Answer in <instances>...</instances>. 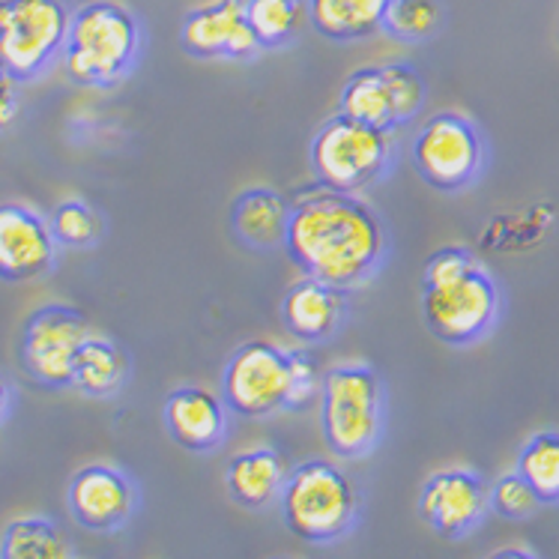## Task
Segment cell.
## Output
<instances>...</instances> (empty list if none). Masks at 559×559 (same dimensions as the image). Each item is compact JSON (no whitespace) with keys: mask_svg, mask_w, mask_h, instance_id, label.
<instances>
[{"mask_svg":"<svg viewBox=\"0 0 559 559\" xmlns=\"http://www.w3.org/2000/svg\"><path fill=\"white\" fill-rule=\"evenodd\" d=\"M285 251L302 275L354 290L374 282L383 270L392 237L383 216L362 194L318 186L294 204Z\"/></svg>","mask_w":559,"mask_h":559,"instance_id":"1","label":"cell"},{"mask_svg":"<svg viewBox=\"0 0 559 559\" xmlns=\"http://www.w3.org/2000/svg\"><path fill=\"white\" fill-rule=\"evenodd\" d=\"M320 435L342 461H359L383 443L389 392L383 374L368 362L326 368L320 389Z\"/></svg>","mask_w":559,"mask_h":559,"instance_id":"2","label":"cell"},{"mask_svg":"<svg viewBox=\"0 0 559 559\" xmlns=\"http://www.w3.org/2000/svg\"><path fill=\"white\" fill-rule=\"evenodd\" d=\"M144 27L138 15L117 0H91L72 12L63 72L81 87H115L138 67Z\"/></svg>","mask_w":559,"mask_h":559,"instance_id":"3","label":"cell"},{"mask_svg":"<svg viewBox=\"0 0 559 559\" xmlns=\"http://www.w3.org/2000/svg\"><path fill=\"white\" fill-rule=\"evenodd\" d=\"M285 526L309 545H335L356 530L362 518V491L335 461L311 457L290 467L278 497Z\"/></svg>","mask_w":559,"mask_h":559,"instance_id":"4","label":"cell"},{"mask_svg":"<svg viewBox=\"0 0 559 559\" xmlns=\"http://www.w3.org/2000/svg\"><path fill=\"white\" fill-rule=\"evenodd\" d=\"M309 159L318 186L332 192L362 194L383 183L395 168V129L332 115L311 138Z\"/></svg>","mask_w":559,"mask_h":559,"instance_id":"5","label":"cell"},{"mask_svg":"<svg viewBox=\"0 0 559 559\" xmlns=\"http://www.w3.org/2000/svg\"><path fill=\"white\" fill-rule=\"evenodd\" d=\"M488 162H491L488 138L473 117L461 111H437L413 135V171L435 192H467L485 177Z\"/></svg>","mask_w":559,"mask_h":559,"instance_id":"6","label":"cell"},{"mask_svg":"<svg viewBox=\"0 0 559 559\" xmlns=\"http://www.w3.org/2000/svg\"><path fill=\"white\" fill-rule=\"evenodd\" d=\"M502 318V290L481 263L440 285L423 287V320L437 342L473 347L485 342Z\"/></svg>","mask_w":559,"mask_h":559,"instance_id":"7","label":"cell"},{"mask_svg":"<svg viewBox=\"0 0 559 559\" xmlns=\"http://www.w3.org/2000/svg\"><path fill=\"white\" fill-rule=\"evenodd\" d=\"M72 10L63 0H0V63L34 81L67 48Z\"/></svg>","mask_w":559,"mask_h":559,"instance_id":"8","label":"cell"},{"mask_svg":"<svg viewBox=\"0 0 559 559\" xmlns=\"http://www.w3.org/2000/svg\"><path fill=\"white\" fill-rule=\"evenodd\" d=\"M222 401L240 419H270L290 404V350L273 342L240 344L222 371Z\"/></svg>","mask_w":559,"mask_h":559,"instance_id":"9","label":"cell"},{"mask_svg":"<svg viewBox=\"0 0 559 559\" xmlns=\"http://www.w3.org/2000/svg\"><path fill=\"white\" fill-rule=\"evenodd\" d=\"M91 323L72 306L51 302L36 309L24 320L22 332V366L46 389H69L72 386V366L79 347L87 342Z\"/></svg>","mask_w":559,"mask_h":559,"instance_id":"10","label":"cell"},{"mask_svg":"<svg viewBox=\"0 0 559 559\" xmlns=\"http://www.w3.org/2000/svg\"><path fill=\"white\" fill-rule=\"evenodd\" d=\"M419 518L445 542L473 536L491 514V485L469 467L437 469L419 491Z\"/></svg>","mask_w":559,"mask_h":559,"instance_id":"11","label":"cell"},{"mask_svg":"<svg viewBox=\"0 0 559 559\" xmlns=\"http://www.w3.org/2000/svg\"><path fill=\"white\" fill-rule=\"evenodd\" d=\"M72 518L91 533H117L138 514L141 493L135 479L115 464H87L69 481Z\"/></svg>","mask_w":559,"mask_h":559,"instance_id":"12","label":"cell"},{"mask_svg":"<svg viewBox=\"0 0 559 559\" xmlns=\"http://www.w3.org/2000/svg\"><path fill=\"white\" fill-rule=\"evenodd\" d=\"M180 46L194 60L230 63H249L263 51L246 19V0H213L186 12Z\"/></svg>","mask_w":559,"mask_h":559,"instance_id":"13","label":"cell"},{"mask_svg":"<svg viewBox=\"0 0 559 559\" xmlns=\"http://www.w3.org/2000/svg\"><path fill=\"white\" fill-rule=\"evenodd\" d=\"M58 240L51 234L48 218L31 206H0V278L3 282H36L55 270Z\"/></svg>","mask_w":559,"mask_h":559,"instance_id":"14","label":"cell"},{"mask_svg":"<svg viewBox=\"0 0 559 559\" xmlns=\"http://www.w3.org/2000/svg\"><path fill=\"white\" fill-rule=\"evenodd\" d=\"M350 290L326 285L320 278L302 275L287 287L278 302V318L297 342L326 344L332 342L350 318Z\"/></svg>","mask_w":559,"mask_h":559,"instance_id":"15","label":"cell"},{"mask_svg":"<svg viewBox=\"0 0 559 559\" xmlns=\"http://www.w3.org/2000/svg\"><path fill=\"white\" fill-rule=\"evenodd\" d=\"M228 404L216 392L204 386H177L165 399L162 419L168 437L180 449L192 455H210L228 440Z\"/></svg>","mask_w":559,"mask_h":559,"instance_id":"16","label":"cell"},{"mask_svg":"<svg viewBox=\"0 0 559 559\" xmlns=\"http://www.w3.org/2000/svg\"><path fill=\"white\" fill-rule=\"evenodd\" d=\"M287 476H290V464L278 449L251 445L228 461L225 488L237 506L249 509V512H263V509L278 502V497L285 491Z\"/></svg>","mask_w":559,"mask_h":559,"instance_id":"17","label":"cell"},{"mask_svg":"<svg viewBox=\"0 0 559 559\" xmlns=\"http://www.w3.org/2000/svg\"><path fill=\"white\" fill-rule=\"evenodd\" d=\"M294 204L285 194L266 186H254L237 194L230 206V230L251 251L285 249Z\"/></svg>","mask_w":559,"mask_h":559,"instance_id":"18","label":"cell"},{"mask_svg":"<svg viewBox=\"0 0 559 559\" xmlns=\"http://www.w3.org/2000/svg\"><path fill=\"white\" fill-rule=\"evenodd\" d=\"M129 354L123 347L105 335H87V342L79 347L75 366H72V389H79L87 399L105 401L115 399L129 383Z\"/></svg>","mask_w":559,"mask_h":559,"instance_id":"19","label":"cell"},{"mask_svg":"<svg viewBox=\"0 0 559 559\" xmlns=\"http://www.w3.org/2000/svg\"><path fill=\"white\" fill-rule=\"evenodd\" d=\"M389 0H306L314 34L330 43H366L383 34Z\"/></svg>","mask_w":559,"mask_h":559,"instance_id":"20","label":"cell"},{"mask_svg":"<svg viewBox=\"0 0 559 559\" xmlns=\"http://www.w3.org/2000/svg\"><path fill=\"white\" fill-rule=\"evenodd\" d=\"M0 559H72V545L51 518L24 514L3 530Z\"/></svg>","mask_w":559,"mask_h":559,"instance_id":"21","label":"cell"},{"mask_svg":"<svg viewBox=\"0 0 559 559\" xmlns=\"http://www.w3.org/2000/svg\"><path fill=\"white\" fill-rule=\"evenodd\" d=\"M246 19L263 51L290 48L309 22L306 0H246Z\"/></svg>","mask_w":559,"mask_h":559,"instance_id":"22","label":"cell"},{"mask_svg":"<svg viewBox=\"0 0 559 559\" xmlns=\"http://www.w3.org/2000/svg\"><path fill=\"white\" fill-rule=\"evenodd\" d=\"M338 115L359 120V123L392 129V108H389V91L386 79H383V69H356L354 75L344 81L342 96H338Z\"/></svg>","mask_w":559,"mask_h":559,"instance_id":"23","label":"cell"},{"mask_svg":"<svg viewBox=\"0 0 559 559\" xmlns=\"http://www.w3.org/2000/svg\"><path fill=\"white\" fill-rule=\"evenodd\" d=\"M514 469L536 491L542 506H559V431H536L521 452Z\"/></svg>","mask_w":559,"mask_h":559,"instance_id":"24","label":"cell"},{"mask_svg":"<svg viewBox=\"0 0 559 559\" xmlns=\"http://www.w3.org/2000/svg\"><path fill=\"white\" fill-rule=\"evenodd\" d=\"M445 12L440 0H389L383 34L404 46L431 43L443 31Z\"/></svg>","mask_w":559,"mask_h":559,"instance_id":"25","label":"cell"},{"mask_svg":"<svg viewBox=\"0 0 559 559\" xmlns=\"http://www.w3.org/2000/svg\"><path fill=\"white\" fill-rule=\"evenodd\" d=\"M55 240L63 249H91L103 240L105 218L99 216V210L91 206L81 198H69L55 206V213L48 218Z\"/></svg>","mask_w":559,"mask_h":559,"instance_id":"26","label":"cell"},{"mask_svg":"<svg viewBox=\"0 0 559 559\" xmlns=\"http://www.w3.org/2000/svg\"><path fill=\"white\" fill-rule=\"evenodd\" d=\"M383 79H386L389 108H392V129L399 132L411 126L425 111L428 103V84L423 72L411 63H383Z\"/></svg>","mask_w":559,"mask_h":559,"instance_id":"27","label":"cell"},{"mask_svg":"<svg viewBox=\"0 0 559 559\" xmlns=\"http://www.w3.org/2000/svg\"><path fill=\"white\" fill-rule=\"evenodd\" d=\"M538 509H542V500L518 469L502 473L491 485V512L506 521H530Z\"/></svg>","mask_w":559,"mask_h":559,"instance_id":"28","label":"cell"},{"mask_svg":"<svg viewBox=\"0 0 559 559\" xmlns=\"http://www.w3.org/2000/svg\"><path fill=\"white\" fill-rule=\"evenodd\" d=\"M323 389V371L314 362L309 350H290V404L287 413L309 411L314 401H320Z\"/></svg>","mask_w":559,"mask_h":559,"instance_id":"29","label":"cell"},{"mask_svg":"<svg viewBox=\"0 0 559 559\" xmlns=\"http://www.w3.org/2000/svg\"><path fill=\"white\" fill-rule=\"evenodd\" d=\"M479 263V258L467 249V246H443L437 249L423 270V287L440 285L449 278H457L461 273H467Z\"/></svg>","mask_w":559,"mask_h":559,"instance_id":"30","label":"cell"},{"mask_svg":"<svg viewBox=\"0 0 559 559\" xmlns=\"http://www.w3.org/2000/svg\"><path fill=\"white\" fill-rule=\"evenodd\" d=\"M19 84L22 81L0 63V132H7L19 117Z\"/></svg>","mask_w":559,"mask_h":559,"instance_id":"31","label":"cell"},{"mask_svg":"<svg viewBox=\"0 0 559 559\" xmlns=\"http://www.w3.org/2000/svg\"><path fill=\"white\" fill-rule=\"evenodd\" d=\"M488 559H538V557L533 554V550H526V548H500V550H493Z\"/></svg>","mask_w":559,"mask_h":559,"instance_id":"32","label":"cell"},{"mask_svg":"<svg viewBox=\"0 0 559 559\" xmlns=\"http://www.w3.org/2000/svg\"><path fill=\"white\" fill-rule=\"evenodd\" d=\"M10 404H12V389H10V383H7V377L0 374V423L7 419Z\"/></svg>","mask_w":559,"mask_h":559,"instance_id":"33","label":"cell"}]
</instances>
